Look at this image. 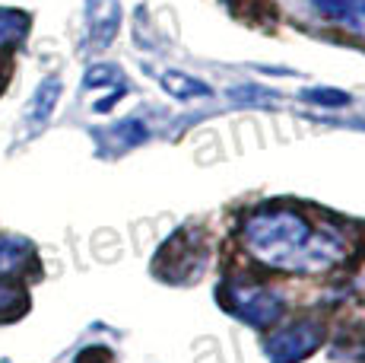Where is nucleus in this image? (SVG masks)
<instances>
[{"label": "nucleus", "instance_id": "nucleus-4", "mask_svg": "<svg viewBox=\"0 0 365 363\" xmlns=\"http://www.w3.org/2000/svg\"><path fill=\"white\" fill-rule=\"evenodd\" d=\"M89 26L99 45H108L118 29V0H89Z\"/></svg>", "mask_w": 365, "mask_h": 363}, {"label": "nucleus", "instance_id": "nucleus-2", "mask_svg": "<svg viewBox=\"0 0 365 363\" xmlns=\"http://www.w3.org/2000/svg\"><path fill=\"white\" fill-rule=\"evenodd\" d=\"M314 344H318V328L312 322H305V325H292L286 332L273 334L267 341V354L277 363H292V360H302L305 354H312Z\"/></svg>", "mask_w": 365, "mask_h": 363}, {"label": "nucleus", "instance_id": "nucleus-6", "mask_svg": "<svg viewBox=\"0 0 365 363\" xmlns=\"http://www.w3.org/2000/svg\"><path fill=\"white\" fill-rule=\"evenodd\" d=\"M58 96H61V83L58 80H45L38 86V93H35V99H32V106H29V115L38 118V121H48V115H51Z\"/></svg>", "mask_w": 365, "mask_h": 363}, {"label": "nucleus", "instance_id": "nucleus-1", "mask_svg": "<svg viewBox=\"0 0 365 363\" xmlns=\"http://www.w3.org/2000/svg\"><path fill=\"white\" fill-rule=\"evenodd\" d=\"M245 239L264 264L283 271H321L343 255L336 236L314 229L305 217L289 211L251 217L245 227Z\"/></svg>", "mask_w": 365, "mask_h": 363}, {"label": "nucleus", "instance_id": "nucleus-3", "mask_svg": "<svg viewBox=\"0 0 365 363\" xmlns=\"http://www.w3.org/2000/svg\"><path fill=\"white\" fill-rule=\"evenodd\" d=\"M232 309L238 316H245L248 322L255 325H264V322H273V319L279 316V299L273 297V293L267 290H257V287H235L232 290Z\"/></svg>", "mask_w": 365, "mask_h": 363}, {"label": "nucleus", "instance_id": "nucleus-5", "mask_svg": "<svg viewBox=\"0 0 365 363\" xmlns=\"http://www.w3.org/2000/svg\"><path fill=\"white\" fill-rule=\"evenodd\" d=\"M29 246L19 239H0V274H19L29 264Z\"/></svg>", "mask_w": 365, "mask_h": 363}, {"label": "nucleus", "instance_id": "nucleus-7", "mask_svg": "<svg viewBox=\"0 0 365 363\" xmlns=\"http://www.w3.org/2000/svg\"><path fill=\"white\" fill-rule=\"evenodd\" d=\"M26 29H29L26 16H19V13H0V48L19 41L26 36Z\"/></svg>", "mask_w": 365, "mask_h": 363}, {"label": "nucleus", "instance_id": "nucleus-8", "mask_svg": "<svg viewBox=\"0 0 365 363\" xmlns=\"http://www.w3.org/2000/svg\"><path fill=\"white\" fill-rule=\"evenodd\" d=\"M19 306V290H13L10 284L0 281V316H6V312H13Z\"/></svg>", "mask_w": 365, "mask_h": 363}]
</instances>
